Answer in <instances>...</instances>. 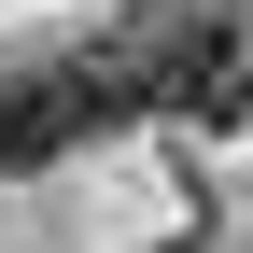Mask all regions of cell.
I'll use <instances>...</instances> for the list:
<instances>
[{"instance_id": "cell-2", "label": "cell", "mask_w": 253, "mask_h": 253, "mask_svg": "<svg viewBox=\"0 0 253 253\" xmlns=\"http://www.w3.org/2000/svg\"><path fill=\"white\" fill-rule=\"evenodd\" d=\"M155 84H141V56H56V71H14L0 84V169H56L71 141H99L113 113H141Z\"/></svg>"}, {"instance_id": "cell-1", "label": "cell", "mask_w": 253, "mask_h": 253, "mask_svg": "<svg viewBox=\"0 0 253 253\" xmlns=\"http://www.w3.org/2000/svg\"><path fill=\"white\" fill-rule=\"evenodd\" d=\"M126 56H141L155 113H197V126L253 113V42L225 28V0H141L126 14Z\"/></svg>"}]
</instances>
